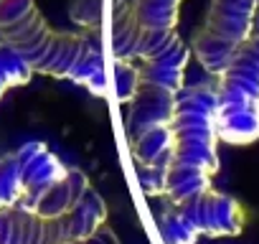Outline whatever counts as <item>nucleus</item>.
Masks as SVG:
<instances>
[{
	"label": "nucleus",
	"instance_id": "9",
	"mask_svg": "<svg viewBox=\"0 0 259 244\" xmlns=\"http://www.w3.org/2000/svg\"><path fill=\"white\" fill-rule=\"evenodd\" d=\"M23 198V166L18 150L0 158V211Z\"/></svg>",
	"mask_w": 259,
	"mask_h": 244
},
{
	"label": "nucleus",
	"instance_id": "8",
	"mask_svg": "<svg viewBox=\"0 0 259 244\" xmlns=\"http://www.w3.org/2000/svg\"><path fill=\"white\" fill-rule=\"evenodd\" d=\"M183 0H133V8L145 33L178 31Z\"/></svg>",
	"mask_w": 259,
	"mask_h": 244
},
{
	"label": "nucleus",
	"instance_id": "7",
	"mask_svg": "<svg viewBox=\"0 0 259 244\" xmlns=\"http://www.w3.org/2000/svg\"><path fill=\"white\" fill-rule=\"evenodd\" d=\"M145 31L138 21L133 0L109 3V51L112 61H140V44Z\"/></svg>",
	"mask_w": 259,
	"mask_h": 244
},
{
	"label": "nucleus",
	"instance_id": "6",
	"mask_svg": "<svg viewBox=\"0 0 259 244\" xmlns=\"http://www.w3.org/2000/svg\"><path fill=\"white\" fill-rule=\"evenodd\" d=\"M173 206L183 214V219L196 229L198 236H236L244 229L241 206L231 196L219 193L213 188Z\"/></svg>",
	"mask_w": 259,
	"mask_h": 244
},
{
	"label": "nucleus",
	"instance_id": "3",
	"mask_svg": "<svg viewBox=\"0 0 259 244\" xmlns=\"http://www.w3.org/2000/svg\"><path fill=\"white\" fill-rule=\"evenodd\" d=\"M219 102L216 84H186L173 117V171L165 198L188 201L211 188L219 171Z\"/></svg>",
	"mask_w": 259,
	"mask_h": 244
},
{
	"label": "nucleus",
	"instance_id": "4",
	"mask_svg": "<svg viewBox=\"0 0 259 244\" xmlns=\"http://www.w3.org/2000/svg\"><path fill=\"white\" fill-rule=\"evenodd\" d=\"M216 102L224 143L249 145L259 138V33L219 76Z\"/></svg>",
	"mask_w": 259,
	"mask_h": 244
},
{
	"label": "nucleus",
	"instance_id": "2",
	"mask_svg": "<svg viewBox=\"0 0 259 244\" xmlns=\"http://www.w3.org/2000/svg\"><path fill=\"white\" fill-rule=\"evenodd\" d=\"M0 44L21 56L33 74L71 79L94 94H104L102 31H56L36 0H0Z\"/></svg>",
	"mask_w": 259,
	"mask_h": 244
},
{
	"label": "nucleus",
	"instance_id": "1",
	"mask_svg": "<svg viewBox=\"0 0 259 244\" xmlns=\"http://www.w3.org/2000/svg\"><path fill=\"white\" fill-rule=\"evenodd\" d=\"M188 46L170 31L140 61V87L127 112V143L148 196H165L173 171V117L183 92Z\"/></svg>",
	"mask_w": 259,
	"mask_h": 244
},
{
	"label": "nucleus",
	"instance_id": "5",
	"mask_svg": "<svg viewBox=\"0 0 259 244\" xmlns=\"http://www.w3.org/2000/svg\"><path fill=\"white\" fill-rule=\"evenodd\" d=\"M259 0H211L193 36V54L211 76H221L234 56L251 41Z\"/></svg>",
	"mask_w": 259,
	"mask_h": 244
},
{
	"label": "nucleus",
	"instance_id": "10",
	"mask_svg": "<svg viewBox=\"0 0 259 244\" xmlns=\"http://www.w3.org/2000/svg\"><path fill=\"white\" fill-rule=\"evenodd\" d=\"M158 226H160V234H163L165 244H196V239H198L196 229L183 219V214L168 198H165L163 211L158 214Z\"/></svg>",
	"mask_w": 259,
	"mask_h": 244
},
{
	"label": "nucleus",
	"instance_id": "12",
	"mask_svg": "<svg viewBox=\"0 0 259 244\" xmlns=\"http://www.w3.org/2000/svg\"><path fill=\"white\" fill-rule=\"evenodd\" d=\"M140 87V61H114V92L117 99L130 104Z\"/></svg>",
	"mask_w": 259,
	"mask_h": 244
},
{
	"label": "nucleus",
	"instance_id": "11",
	"mask_svg": "<svg viewBox=\"0 0 259 244\" xmlns=\"http://www.w3.org/2000/svg\"><path fill=\"white\" fill-rule=\"evenodd\" d=\"M33 76V71L26 66V61L21 56H16L6 44H0V97L8 89L28 84Z\"/></svg>",
	"mask_w": 259,
	"mask_h": 244
},
{
	"label": "nucleus",
	"instance_id": "13",
	"mask_svg": "<svg viewBox=\"0 0 259 244\" xmlns=\"http://www.w3.org/2000/svg\"><path fill=\"white\" fill-rule=\"evenodd\" d=\"M71 18L84 33L102 31V0H76L71 6Z\"/></svg>",
	"mask_w": 259,
	"mask_h": 244
},
{
	"label": "nucleus",
	"instance_id": "14",
	"mask_svg": "<svg viewBox=\"0 0 259 244\" xmlns=\"http://www.w3.org/2000/svg\"><path fill=\"white\" fill-rule=\"evenodd\" d=\"M79 244H87V241H79Z\"/></svg>",
	"mask_w": 259,
	"mask_h": 244
}]
</instances>
